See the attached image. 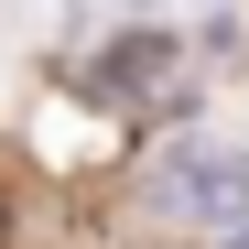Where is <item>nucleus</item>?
<instances>
[{
    "mask_svg": "<svg viewBox=\"0 0 249 249\" xmlns=\"http://www.w3.org/2000/svg\"><path fill=\"white\" fill-rule=\"evenodd\" d=\"M152 206H162V217H184V228L238 238V228H249V162L184 141V152H162V162H152Z\"/></svg>",
    "mask_w": 249,
    "mask_h": 249,
    "instance_id": "nucleus-1",
    "label": "nucleus"
},
{
    "mask_svg": "<svg viewBox=\"0 0 249 249\" xmlns=\"http://www.w3.org/2000/svg\"><path fill=\"white\" fill-rule=\"evenodd\" d=\"M87 87H98L119 119H162V108H184V87H195V76H184V44L130 33V44H108V54H98V76H87Z\"/></svg>",
    "mask_w": 249,
    "mask_h": 249,
    "instance_id": "nucleus-2",
    "label": "nucleus"
},
{
    "mask_svg": "<svg viewBox=\"0 0 249 249\" xmlns=\"http://www.w3.org/2000/svg\"><path fill=\"white\" fill-rule=\"evenodd\" d=\"M0 249H11V195H0Z\"/></svg>",
    "mask_w": 249,
    "mask_h": 249,
    "instance_id": "nucleus-3",
    "label": "nucleus"
}]
</instances>
